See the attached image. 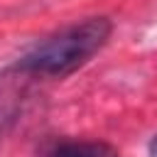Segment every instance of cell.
Here are the masks:
<instances>
[{
  "instance_id": "obj_1",
  "label": "cell",
  "mask_w": 157,
  "mask_h": 157,
  "mask_svg": "<svg viewBox=\"0 0 157 157\" xmlns=\"http://www.w3.org/2000/svg\"><path fill=\"white\" fill-rule=\"evenodd\" d=\"M113 22L105 15L86 17L74 22L52 37L37 42L25 52L7 71L22 76H44V78H66L88 64L110 39Z\"/></svg>"
},
{
  "instance_id": "obj_2",
  "label": "cell",
  "mask_w": 157,
  "mask_h": 157,
  "mask_svg": "<svg viewBox=\"0 0 157 157\" xmlns=\"http://www.w3.org/2000/svg\"><path fill=\"white\" fill-rule=\"evenodd\" d=\"M47 157H118L115 147L101 140H66L56 142Z\"/></svg>"
},
{
  "instance_id": "obj_3",
  "label": "cell",
  "mask_w": 157,
  "mask_h": 157,
  "mask_svg": "<svg viewBox=\"0 0 157 157\" xmlns=\"http://www.w3.org/2000/svg\"><path fill=\"white\" fill-rule=\"evenodd\" d=\"M147 152H150V157H157V132L152 135V140H150V145H147Z\"/></svg>"
},
{
  "instance_id": "obj_4",
  "label": "cell",
  "mask_w": 157,
  "mask_h": 157,
  "mask_svg": "<svg viewBox=\"0 0 157 157\" xmlns=\"http://www.w3.org/2000/svg\"><path fill=\"white\" fill-rule=\"evenodd\" d=\"M0 123H2V118H0Z\"/></svg>"
}]
</instances>
